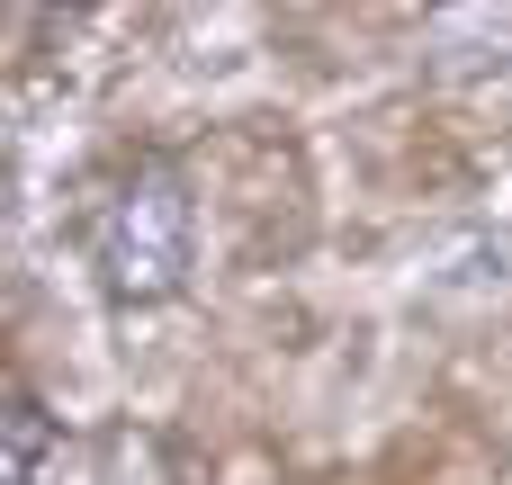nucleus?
<instances>
[{
  "label": "nucleus",
  "instance_id": "f257e3e1",
  "mask_svg": "<svg viewBox=\"0 0 512 485\" xmlns=\"http://www.w3.org/2000/svg\"><path fill=\"white\" fill-rule=\"evenodd\" d=\"M90 270L108 306H171L189 288V180L162 153L117 162V180L90 198Z\"/></svg>",
  "mask_w": 512,
  "mask_h": 485
},
{
  "label": "nucleus",
  "instance_id": "f03ea898",
  "mask_svg": "<svg viewBox=\"0 0 512 485\" xmlns=\"http://www.w3.org/2000/svg\"><path fill=\"white\" fill-rule=\"evenodd\" d=\"M54 450H63V423L45 414L36 387L9 378V396H0V485H45Z\"/></svg>",
  "mask_w": 512,
  "mask_h": 485
}]
</instances>
